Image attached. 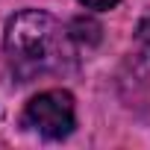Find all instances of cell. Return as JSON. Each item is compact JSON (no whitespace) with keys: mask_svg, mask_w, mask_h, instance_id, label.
Instances as JSON below:
<instances>
[{"mask_svg":"<svg viewBox=\"0 0 150 150\" xmlns=\"http://www.w3.org/2000/svg\"><path fill=\"white\" fill-rule=\"evenodd\" d=\"M6 59L12 71L24 80L56 74L71 65V44L68 33L44 12H21L6 24Z\"/></svg>","mask_w":150,"mask_h":150,"instance_id":"obj_1","label":"cell"},{"mask_svg":"<svg viewBox=\"0 0 150 150\" xmlns=\"http://www.w3.org/2000/svg\"><path fill=\"white\" fill-rule=\"evenodd\" d=\"M24 127L44 138H65L74 129V97L68 91H41L24 109Z\"/></svg>","mask_w":150,"mask_h":150,"instance_id":"obj_2","label":"cell"},{"mask_svg":"<svg viewBox=\"0 0 150 150\" xmlns=\"http://www.w3.org/2000/svg\"><path fill=\"white\" fill-rule=\"evenodd\" d=\"M71 33H74V38L77 41H88V44H94V41H100V27L94 24V21H74V27H71Z\"/></svg>","mask_w":150,"mask_h":150,"instance_id":"obj_3","label":"cell"},{"mask_svg":"<svg viewBox=\"0 0 150 150\" xmlns=\"http://www.w3.org/2000/svg\"><path fill=\"white\" fill-rule=\"evenodd\" d=\"M83 6H88V9H112L118 0H80Z\"/></svg>","mask_w":150,"mask_h":150,"instance_id":"obj_4","label":"cell"},{"mask_svg":"<svg viewBox=\"0 0 150 150\" xmlns=\"http://www.w3.org/2000/svg\"><path fill=\"white\" fill-rule=\"evenodd\" d=\"M138 38H141V44L150 50V18H147V21H141V27H138Z\"/></svg>","mask_w":150,"mask_h":150,"instance_id":"obj_5","label":"cell"}]
</instances>
